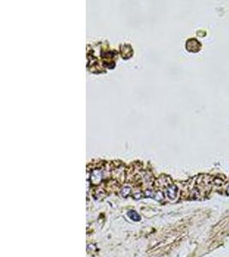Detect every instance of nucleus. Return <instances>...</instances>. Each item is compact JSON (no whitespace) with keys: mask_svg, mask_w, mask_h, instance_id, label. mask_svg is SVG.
Returning <instances> with one entry per match:
<instances>
[{"mask_svg":"<svg viewBox=\"0 0 229 257\" xmlns=\"http://www.w3.org/2000/svg\"><path fill=\"white\" fill-rule=\"evenodd\" d=\"M120 47H122L123 49H125V52H123L122 53V57L123 58H125V59H128V58H130V57H132L133 52H127V51L132 50V47H131V46H130L129 44H125V45H122Z\"/></svg>","mask_w":229,"mask_h":257,"instance_id":"obj_1","label":"nucleus"},{"mask_svg":"<svg viewBox=\"0 0 229 257\" xmlns=\"http://www.w3.org/2000/svg\"><path fill=\"white\" fill-rule=\"evenodd\" d=\"M177 192H178V189L176 187L175 185L172 184L170 187H168V196L170 197V198H175L176 195H177Z\"/></svg>","mask_w":229,"mask_h":257,"instance_id":"obj_2","label":"nucleus"},{"mask_svg":"<svg viewBox=\"0 0 229 257\" xmlns=\"http://www.w3.org/2000/svg\"><path fill=\"white\" fill-rule=\"evenodd\" d=\"M128 215H129V217H130V219H132L133 220H136V221L140 220V217H139V215H138L135 211L129 212V213H128Z\"/></svg>","mask_w":229,"mask_h":257,"instance_id":"obj_3","label":"nucleus"},{"mask_svg":"<svg viewBox=\"0 0 229 257\" xmlns=\"http://www.w3.org/2000/svg\"><path fill=\"white\" fill-rule=\"evenodd\" d=\"M227 195H229V186L227 187Z\"/></svg>","mask_w":229,"mask_h":257,"instance_id":"obj_4","label":"nucleus"}]
</instances>
